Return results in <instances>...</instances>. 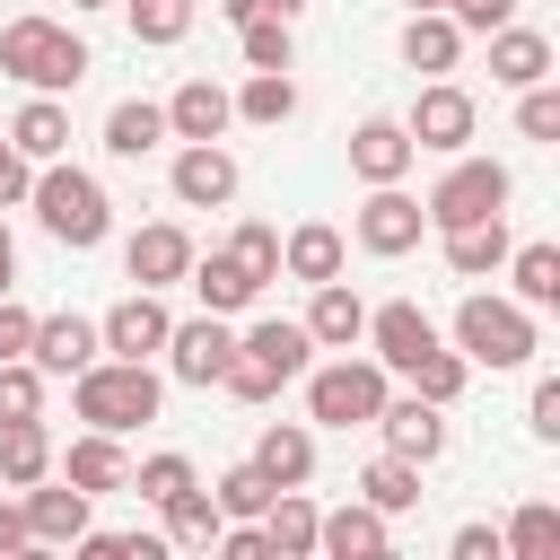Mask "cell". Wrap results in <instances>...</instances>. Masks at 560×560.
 I'll return each instance as SVG.
<instances>
[{
    "instance_id": "30bf717a",
    "label": "cell",
    "mask_w": 560,
    "mask_h": 560,
    "mask_svg": "<svg viewBox=\"0 0 560 560\" xmlns=\"http://www.w3.org/2000/svg\"><path fill=\"white\" fill-rule=\"evenodd\" d=\"M228 350H236V332H228V315H192V324H166V376L175 385H219V368H228Z\"/></svg>"
},
{
    "instance_id": "f5cc1de1",
    "label": "cell",
    "mask_w": 560,
    "mask_h": 560,
    "mask_svg": "<svg viewBox=\"0 0 560 560\" xmlns=\"http://www.w3.org/2000/svg\"><path fill=\"white\" fill-rule=\"evenodd\" d=\"M0 551H35V542H26V508H18V499H0Z\"/></svg>"
},
{
    "instance_id": "603a6c76",
    "label": "cell",
    "mask_w": 560,
    "mask_h": 560,
    "mask_svg": "<svg viewBox=\"0 0 560 560\" xmlns=\"http://www.w3.org/2000/svg\"><path fill=\"white\" fill-rule=\"evenodd\" d=\"M490 79L499 88H534V79H551V35L542 26H490Z\"/></svg>"
},
{
    "instance_id": "d590c367",
    "label": "cell",
    "mask_w": 560,
    "mask_h": 560,
    "mask_svg": "<svg viewBox=\"0 0 560 560\" xmlns=\"http://www.w3.org/2000/svg\"><path fill=\"white\" fill-rule=\"evenodd\" d=\"M359 499H368V508H385V516H402V508H420V464L385 446V455H376V464L359 472Z\"/></svg>"
},
{
    "instance_id": "2e32d148",
    "label": "cell",
    "mask_w": 560,
    "mask_h": 560,
    "mask_svg": "<svg viewBox=\"0 0 560 560\" xmlns=\"http://www.w3.org/2000/svg\"><path fill=\"white\" fill-rule=\"evenodd\" d=\"M228 122H236V96L219 79H184L166 96V140H228Z\"/></svg>"
},
{
    "instance_id": "7402d4cb",
    "label": "cell",
    "mask_w": 560,
    "mask_h": 560,
    "mask_svg": "<svg viewBox=\"0 0 560 560\" xmlns=\"http://www.w3.org/2000/svg\"><path fill=\"white\" fill-rule=\"evenodd\" d=\"M368 429H385V446L394 455H411V464H429V455H446V420H438V402H420V394H385V411L368 420Z\"/></svg>"
},
{
    "instance_id": "8fae6325",
    "label": "cell",
    "mask_w": 560,
    "mask_h": 560,
    "mask_svg": "<svg viewBox=\"0 0 560 560\" xmlns=\"http://www.w3.org/2000/svg\"><path fill=\"white\" fill-rule=\"evenodd\" d=\"M18 508H26V542H35V551H61V542L88 534V490H79V481H52V472H44V481L18 490Z\"/></svg>"
},
{
    "instance_id": "11a10c76",
    "label": "cell",
    "mask_w": 560,
    "mask_h": 560,
    "mask_svg": "<svg viewBox=\"0 0 560 560\" xmlns=\"http://www.w3.org/2000/svg\"><path fill=\"white\" fill-rule=\"evenodd\" d=\"M70 9H114V0H70Z\"/></svg>"
},
{
    "instance_id": "f1b7e54d",
    "label": "cell",
    "mask_w": 560,
    "mask_h": 560,
    "mask_svg": "<svg viewBox=\"0 0 560 560\" xmlns=\"http://www.w3.org/2000/svg\"><path fill=\"white\" fill-rule=\"evenodd\" d=\"M158 516H166V542H175V551H210V542H219V525H228V516H219V499H210L201 481H184Z\"/></svg>"
},
{
    "instance_id": "83f0119b",
    "label": "cell",
    "mask_w": 560,
    "mask_h": 560,
    "mask_svg": "<svg viewBox=\"0 0 560 560\" xmlns=\"http://www.w3.org/2000/svg\"><path fill=\"white\" fill-rule=\"evenodd\" d=\"M508 245H516V236H508V210H499V219H472V228H446V271H455V280H481V271L508 262Z\"/></svg>"
},
{
    "instance_id": "484cf974",
    "label": "cell",
    "mask_w": 560,
    "mask_h": 560,
    "mask_svg": "<svg viewBox=\"0 0 560 560\" xmlns=\"http://www.w3.org/2000/svg\"><path fill=\"white\" fill-rule=\"evenodd\" d=\"M9 140H18V158H26V166L70 158V105H61V96H26V105H18V122H9Z\"/></svg>"
},
{
    "instance_id": "9c48e42d",
    "label": "cell",
    "mask_w": 560,
    "mask_h": 560,
    "mask_svg": "<svg viewBox=\"0 0 560 560\" xmlns=\"http://www.w3.org/2000/svg\"><path fill=\"white\" fill-rule=\"evenodd\" d=\"M368 350H376V368L385 376H411V359H429L438 350V324L411 306V298H385V306H368V332H359Z\"/></svg>"
},
{
    "instance_id": "5b68a950",
    "label": "cell",
    "mask_w": 560,
    "mask_h": 560,
    "mask_svg": "<svg viewBox=\"0 0 560 560\" xmlns=\"http://www.w3.org/2000/svg\"><path fill=\"white\" fill-rule=\"evenodd\" d=\"M508 192H516V175H508L499 158H464V149H455V166L429 184V201H420V210H429V228L446 236V228L499 219V210H508Z\"/></svg>"
},
{
    "instance_id": "277c9868",
    "label": "cell",
    "mask_w": 560,
    "mask_h": 560,
    "mask_svg": "<svg viewBox=\"0 0 560 560\" xmlns=\"http://www.w3.org/2000/svg\"><path fill=\"white\" fill-rule=\"evenodd\" d=\"M455 350H464L472 368H525V359L542 350V341H534V306L472 289V298L455 306Z\"/></svg>"
},
{
    "instance_id": "4fadbf2b",
    "label": "cell",
    "mask_w": 560,
    "mask_h": 560,
    "mask_svg": "<svg viewBox=\"0 0 560 560\" xmlns=\"http://www.w3.org/2000/svg\"><path fill=\"white\" fill-rule=\"evenodd\" d=\"M166 306H158V289H131L122 306H105L96 315V341H105V359H158L166 350Z\"/></svg>"
},
{
    "instance_id": "52a82bcc",
    "label": "cell",
    "mask_w": 560,
    "mask_h": 560,
    "mask_svg": "<svg viewBox=\"0 0 560 560\" xmlns=\"http://www.w3.org/2000/svg\"><path fill=\"white\" fill-rule=\"evenodd\" d=\"M472 96L455 88V79H429L420 96H411V114H402V131H411V149H438V158H455L464 140H472Z\"/></svg>"
},
{
    "instance_id": "44dd1931",
    "label": "cell",
    "mask_w": 560,
    "mask_h": 560,
    "mask_svg": "<svg viewBox=\"0 0 560 560\" xmlns=\"http://www.w3.org/2000/svg\"><path fill=\"white\" fill-rule=\"evenodd\" d=\"M236 350H245L271 385H289V376H306V368H315V341H306V324H289V315H271V324L236 332Z\"/></svg>"
},
{
    "instance_id": "c3c4849f",
    "label": "cell",
    "mask_w": 560,
    "mask_h": 560,
    "mask_svg": "<svg viewBox=\"0 0 560 560\" xmlns=\"http://www.w3.org/2000/svg\"><path fill=\"white\" fill-rule=\"evenodd\" d=\"M26 341H35V315L0 289V359H26Z\"/></svg>"
},
{
    "instance_id": "6da1fadb",
    "label": "cell",
    "mask_w": 560,
    "mask_h": 560,
    "mask_svg": "<svg viewBox=\"0 0 560 560\" xmlns=\"http://www.w3.org/2000/svg\"><path fill=\"white\" fill-rule=\"evenodd\" d=\"M26 210H35V219H44V236H52V245H70V254L105 245V228H114V201H105V184H96L88 166H70V158L35 166V184H26Z\"/></svg>"
},
{
    "instance_id": "cb8c5ba5",
    "label": "cell",
    "mask_w": 560,
    "mask_h": 560,
    "mask_svg": "<svg viewBox=\"0 0 560 560\" xmlns=\"http://www.w3.org/2000/svg\"><path fill=\"white\" fill-rule=\"evenodd\" d=\"M52 472L96 499V490H122L131 481V455L114 446V429H88V438H70V455H52Z\"/></svg>"
},
{
    "instance_id": "b9f144b4",
    "label": "cell",
    "mask_w": 560,
    "mask_h": 560,
    "mask_svg": "<svg viewBox=\"0 0 560 560\" xmlns=\"http://www.w3.org/2000/svg\"><path fill=\"white\" fill-rule=\"evenodd\" d=\"M184 481H201V472H192V455H175V446H166V455H149V464H131V481H122V490H140L149 508H166V499H175Z\"/></svg>"
},
{
    "instance_id": "3957f363",
    "label": "cell",
    "mask_w": 560,
    "mask_h": 560,
    "mask_svg": "<svg viewBox=\"0 0 560 560\" xmlns=\"http://www.w3.org/2000/svg\"><path fill=\"white\" fill-rule=\"evenodd\" d=\"M0 70L35 96H70L88 79V44L61 26V18H9L0 26Z\"/></svg>"
},
{
    "instance_id": "8992f818",
    "label": "cell",
    "mask_w": 560,
    "mask_h": 560,
    "mask_svg": "<svg viewBox=\"0 0 560 560\" xmlns=\"http://www.w3.org/2000/svg\"><path fill=\"white\" fill-rule=\"evenodd\" d=\"M385 368L376 359H332V368H306V420H324V429H368L376 411H385Z\"/></svg>"
},
{
    "instance_id": "ab89813d",
    "label": "cell",
    "mask_w": 560,
    "mask_h": 560,
    "mask_svg": "<svg viewBox=\"0 0 560 560\" xmlns=\"http://www.w3.org/2000/svg\"><path fill=\"white\" fill-rule=\"evenodd\" d=\"M228 262L262 289V280H280V228H262V219H245L236 236H228Z\"/></svg>"
},
{
    "instance_id": "d6986e66",
    "label": "cell",
    "mask_w": 560,
    "mask_h": 560,
    "mask_svg": "<svg viewBox=\"0 0 560 560\" xmlns=\"http://www.w3.org/2000/svg\"><path fill=\"white\" fill-rule=\"evenodd\" d=\"M385 542H394V516H385V508H368V499H350V508L315 516V551H332V560H376Z\"/></svg>"
},
{
    "instance_id": "f35d334b",
    "label": "cell",
    "mask_w": 560,
    "mask_h": 560,
    "mask_svg": "<svg viewBox=\"0 0 560 560\" xmlns=\"http://www.w3.org/2000/svg\"><path fill=\"white\" fill-rule=\"evenodd\" d=\"M236 44H245V70H289V61H298L289 18H245V26H236Z\"/></svg>"
},
{
    "instance_id": "ee69618b",
    "label": "cell",
    "mask_w": 560,
    "mask_h": 560,
    "mask_svg": "<svg viewBox=\"0 0 560 560\" xmlns=\"http://www.w3.org/2000/svg\"><path fill=\"white\" fill-rule=\"evenodd\" d=\"M210 499H219V516H262V508H271V481H262L254 464H228V472L210 481Z\"/></svg>"
},
{
    "instance_id": "681fc988",
    "label": "cell",
    "mask_w": 560,
    "mask_h": 560,
    "mask_svg": "<svg viewBox=\"0 0 560 560\" xmlns=\"http://www.w3.org/2000/svg\"><path fill=\"white\" fill-rule=\"evenodd\" d=\"M26 184H35V166H26V158H18V140L0 131V210H18V201H26Z\"/></svg>"
},
{
    "instance_id": "1f68e13d",
    "label": "cell",
    "mask_w": 560,
    "mask_h": 560,
    "mask_svg": "<svg viewBox=\"0 0 560 560\" xmlns=\"http://www.w3.org/2000/svg\"><path fill=\"white\" fill-rule=\"evenodd\" d=\"M184 280L201 289V306H210V315H245V306L262 298V289H254L236 262H228V245H219V254H192V271H184Z\"/></svg>"
},
{
    "instance_id": "db71d44e",
    "label": "cell",
    "mask_w": 560,
    "mask_h": 560,
    "mask_svg": "<svg viewBox=\"0 0 560 560\" xmlns=\"http://www.w3.org/2000/svg\"><path fill=\"white\" fill-rule=\"evenodd\" d=\"M18 280V245H9V219H0V289Z\"/></svg>"
},
{
    "instance_id": "ac0fdd59",
    "label": "cell",
    "mask_w": 560,
    "mask_h": 560,
    "mask_svg": "<svg viewBox=\"0 0 560 560\" xmlns=\"http://www.w3.org/2000/svg\"><path fill=\"white\" fill-rule=\"evenodd\" d=\"M271 490H306L315 481V429H298V420H271L262 438H254V455H245Z\"/></svg>"
},
{
    "instance_id": "d6a6232c",
    "label": "cell",
    "mask_w": 560,
    "mask_h": 560,
    "mask_svg": "<svg viewBox=\"0 0 560 560\" xmlns=\"http://www.w3.org/2000/svg\"><path fill=\"white\" fill-rule=\"evenodd\" d=\"M44 472H52V438H44V420H0V481L26 490V481H44Z\"/></svg>"
},
{
    "instance_id": "836d02e7",
    "label": "cell",
    "mask_w": 560,
    "mask_h": 560,
    "mask_svg": "<svg viewBox=\"0 0 560 560\" xmlns=\"http://www.w3.org/2000/svg\"><path fill=\"white\" fill-rule=\"evenodd\" d=\"M166 140V105H149V96H122L114 114H105V149L114 158H149Z\"/></svg>"
},
{
    "instance_id": "f546056e",
    "label": "cell",
    "mask_w": 560,
    "mask_h": 560,
    "mask_svg": "<svg viewBox=\"0 0 560 560\" xmlns=\"http://www.w3.org/2000/svg\"><path fill=\"white\" fill-rule=\"evenodd\" d=\"M315 499L306 490H271V508H262V534H271V560H306L315 551Z\"/></svg>"
},
{
    "instance_id": "4316f807",
    "label": "cell",
    "mask_w": 560,
    "mask_h": 560,
    "mask_svg": "<svg viewBox=\"0 0 560 560\" xmlns=\"http://www.w3.org/2000/svg\"><path fill=\"white\" fill-rule=\"evenodd\" d=\"M341 254H350V245H341V228H324V219H306V228L280 236V271L306 280V289H315V280H341Z\"/></svg>"
},
{
    "instance_id": "7c38bea8",
    "label": "cell",
    "mask_w": 560,
    "mask_h": 560,
    "mask_svg": "<svg viewBox=\"0 0 560 560\" xmlns=\"http://www.w3.org/2000/svg\"><path fill=\"white\" fill-rule=\"evenodd\" d=\"M166 184H175L184 210H228V201H236V158H228L219 140H184L175 166H166Z\"/></svg>"
},
{
    "instance_id": "d4e9b609",
    "label": "cell",
    "mask_w": 560,
    "mask_h": 560,
    "mask_svg": "<svg viewBox=\"0 0 560 560\" xmlns=\"http://www.w3.org/2000/svg\"><path fill=\"white\" fill-rule=\"evenodd\" d=\"M402 61L429 70V79H446V70L464 61V26H455L446 9H411V18H402Z\"/></svg>"
},
{
    "instance_id": "7a4b0ae2",
    "label": "cell",
    "mask_w": 560,
    "mask_h": 560,
    "mask_svg": "<svg viewBox=\"0 0 560 560\" xmlns=\"http://www.w3.org/2000/svg\"><path fill=\"white\" fill-rule=\"evenodd\" d=\"M158 402H166V385H158V368L149 359H88L79 376H70V411L88 420V429H149L158 420Z\"/></svg>"
},
{
    "instance_id": "60d3db41",
    "label": "cell",
    "mask_w": 560,
    "mask_h": 560,
    "mask_svg": "<svg viewBox=\"0 0 560 560\" xmlns=\"http://www.w3.org/2000/svg\"><path fill=\"white\" fill-rule=\"evenodd\" d=\"M122 18H131L140 44H184L192 35V0H122Z\"/></svg>"
},
{
    "instance_id": "e0dca14e",
    "label": "cell",
    "mask_w": 560,
    "mask_h": 560,
    "mask_svg": "<svg viewBox=\"0 0 560 560\" xmlns=\"http://www.w3.org/2000/svg\"><path fill=\"white\" fill-rule=\"evenodd\" d=\"M26 359H35L44 376H79L88 359H105V341H96V324H88V315H35Z\"/></svg>"
},
{
    "instance_id": "7dc6e473",
    "label": "cell",
    "mask_w": 560,
    "mask_h": 560,
    "mask_svg": "<svg viewBox=\"0 0 560 560\" xmlns=\"http://www.w3.org/2000/svg\"><path fill=\"white\" fill-rule=\"evenodd\" d=\"M446 18H455L464 35H490V26H508V18H516V0H446Z\"/></svg>"
},
{
    "instance_id": "9a60e30c",
    "label": "cell",
    "mask_w": 560,
    "mask_h": 560,
    "mask_svg": "<svg viewBox=\"0 0 560 560\" xmlns=\"http://www.w3.org/2000/svg\"><path fill=\"white\" fill-rule=\"evenodd\" d=\"M411 131H402V114H368L359 131H350V175L359 184H402L411 175Z\"/></svg>"
},
{
    "instance_id": "7bdbcfd3",
    "label": "cell",
    "mask_w": 560,
    "mask_h": 560,
    "mask_svg": "<svg viewBox=\"0 0 560 560\" xmlns=\"http://www.w3.org/2000/svg\"><path fill=\"white\" fill-rule=\"evenodd\" d=\"M0 420H44V368L35 359H0Z\"/></svg>"
},
{
    "instance_id": "816d5d0a",
    "label": "cell",
    "mask_w": 560,
    "mask_h": 560,
    "mask_svg": "<svg viewBox=\"0 0 560 560\" xmlns=\"http://www.w3.org/2000/svg\"><path fill=\"white\" fill-rule=\"evenodd\" d=\"M455 560H508L490 525H455Z\"/></svg>"
},
{
    "instance_id": "f907efd6",
    "label": "cell",
    "mask_w": 560,
    "mask_h": 560,
    "mask_svg": "<svg viewBox=\"0 0 560 560\" xmlns=\"http://www.w3.org/2000/svg\"><path fill=\"white\" fill-rule=\"evenodd\" d=\"M219 9H228V26H245V18H289V26H298L306 0H219Z\"/></svg>"
},
{
    "instance_id": "f6af8a7d",
    "label": "cell",
    "mask_w": 560,
    "mask_h": 560,
    "mask_svg": "<svg viewBox=\"0 0 560 560\" xmlns=\"http://www.w3.org/2000/svg\"><path fill=\"white\" fill-rule=\"evenodd\" d=\"M516 131H525V140H560V88H551V79L516 88Z\"/></svg>"
},
{
    "instance_id": "8d00e7d4",
    "label": "cell",
    "mask_w": 560,
    "mask_h": 560,
    "mask_svg": "<svg viewBox=\"0 0 560 560\" xmlns=\"http://www.w3.org/2000/svg\"><path fill=\"white\" fill-rule=\"evenodd\" d=\"M499 551H508V560H560V508H551V499H525V508L508 516Z\"/></svg>"
},
{
    "instance_id": "4dcf8cb0",
    "label": "cell",
    "mask_w": 560,
    "mask_h": 560,
    "mask_svg": "<svg viewBox=\"0 0 560 560\" xmlns=\"http://www.w3.org/2000/svg\"><path fill=\"white\" fill-rule=\"evenodd\" d=\"M228 96H236V122H262V131H280L298 114V79L289 70H245V88H228Z\"/></svg>"
},
{
    "instance_id": "bcb514c9",
    "label": "cell",
    "mask_w": 560,
    "mask_h": 560,
    "mask_svg": "<svg viewBox=\"0 0 560 560\" xmlns=\"http://www.w3.org/2000/svg\"><path fill=\"white\" fill-rule=\"evenodd\" d=\"M525 420H534V438H542V446H560V376H534V402H525Z\"/></svg>"
},
{
    "instance_id": "9f6ffc18",
    "label": "cell",
    "mask_w": 560,
    "mask_h": 560,
    "mask_svg": "<svg viewBox=\"0 0 560 560\" xmlns=\"http://www.w3.org/2000/svg\"><path fill=\"white\" fill-rule=\"evenodd\" d=\"M411 9H446V0H411Z\"/></svg>"
},
{
    "instance_id": "74e56055",
    "label": "cell",
    "mask_w": 560,
    "mask_h": 560,
    "mask_svg": "<svg viewBox=\"0 0 560 560\" xmlns=\"http://www.w3.org/2000/svg\"><path fill=\"white\" fill-rule=\"evenodd\" d=\"M464 376H472V359H464V350H446V341H438L429 359H411V394H420V402H438V411L464 394Z\"/></svg>"
},
{
    "instance_id": "ffe728a7",
    "label": "cell",
    "mask_w": 560,
    "mask_h": 560,
    "mask_svg": "<svg viewBox=\"0 0 560 560\" xmlns=\"http://www.w3.org/2000/svg\"><path fill=\"white\" fill-rule=\"evenodd\" d=\"M298 324H306L315 350H350V341L368 332V298H359L350 280H315V306H306Z\"/></svg>"
},
{
    "instance_id": "ba28073f",
    "label": "cell",
    "mask_w": 560,
    "mask_h": 560,
    "mask_svg": "<svg viewBox=\"0 0 560 560\" xmlns=\"http://www.w3.org/2000/svg\"><path fill=\"white\" fill-rule=\"evenodd\" d=\"M429 236V210L402 192V184H368V201H359V245L376 254V262H394V254H411Z\"/></svg>"
},
{
    "instance_id": "5bb4252c",
    "label": "cell",
    "mask_w": 560,
    "mask_h": 560,
    "mask_svg": "<svg viewBox=\"0 0 560 560\" xmlns=\"http://www.w3.org/2000/svg\"><path fill=\"white\" fill-rule=\"evenodd\" d=\"M122 271H131V289H175V280L192 271V236H184L175 219H149V228H131Z\"/></svg>"
},
{
    "instance_id": "e575fe53",
    "label": "cell",
    "mask_w": 560,
    "mask_h": 560,
    "mask_svg": "<svg viewBox=\"0 0 560 560\" xmlns=\"http://www.w3.org/2000/svg\"><path fill=\"white\" fill-rule=\"evenodd\" d=\"M499 271L516 280V306H560V245H508Z\"/></svg>"
}]
</instances>
